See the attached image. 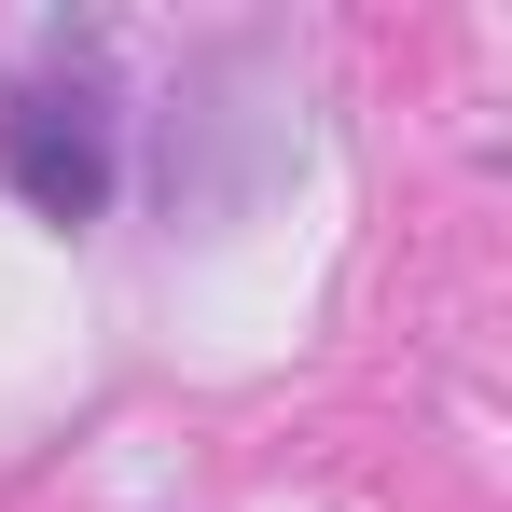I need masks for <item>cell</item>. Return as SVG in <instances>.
I'll return each instance as SVG.
<instances>
[{
	"mask_svg": "<svg viewBox=\"0 0 512 512\" xmlns=\"http://www.w3.org/2000/svg\"><path fill=\"white\" fill-rule=\"evenodd\" d=\"M0 180L42 222H97L111 208V97L97 84H28L0 111Z\"/></svg>",
	"mask_w": 512,
	"mask_h": 512,
	"instance_id": "cell-1",
	"label": "cell"
}]
</instances>
